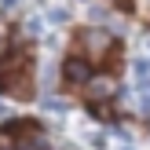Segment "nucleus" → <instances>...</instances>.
<instances>
[{"label": "nucleus", "instance_id": "obj_1", "mask_svg": "<svg viewBox=\"0 0 150 150\" xmlns=\"http://www.w3.org/2000/svg\"><path fill=\"white\" fill-rule=\"evenodd\" d=\"M77 44L84 48V59H88V62H92V59H106V55H110V48H114L110 33H106V29H99V26L81 29V33H77Z\"/></svg>", "mask_w": 150, "mask_h": 150}, {"label": "nucleus", "instance_id": "obj_2", "mask_svg": "<svg viewBox=\"0 0 150 150\" xmlns=\"http://www.w3.org/2000/svg\"><path fill=\"white\" fill-rule=\"evenodd\" d=\"M62 81L70 88H84L88 81H92V62H88L84 55H70L62 62Z\"/></svg>", "mask_w": 150, "mask_h": 150}, {"label": "nucleus", "instance_id": "obj_3", "mask_svg": "<svg viewBox=\"0 0 150 150\" xmlns=\"http://www.w3.org/2000/svg\"><path fill=\"white\" fill-rule=\"evenodd\" d=\"M117 92V84H114V77H106V73H92V81L84 84V95L92 103H103V99H110V95Z\"/></svg>", "mask_w": 150, "mask_h": 150}, {"label": "nucleus", "instance_id": "obj_4", "mask_svg": "<svg viewBox=\"0 0 150 150\" xmlns=\"http://www.w3.org/2000/svg\"><path fill=\"white\" fill-rule=\"evenodd\" d=\"M136 81H143V77H150V55H143V59H136Z\"/></svg>", "mask_w": 150, "mask_h": 150}, {"label": "nucleus", "instance_id": "obj_5", "mask_svg": "<svg viewBox=\"0 0 150 150\" xmlns=\"http://www.w3.org/2000/svg\"><path fill=\"white\" fill-rule=\"evenodd\" d=\"M125 150H132V146H125Z\"/></svg>", "mask_w": 150, "mask_h": 150}]
</instances>
